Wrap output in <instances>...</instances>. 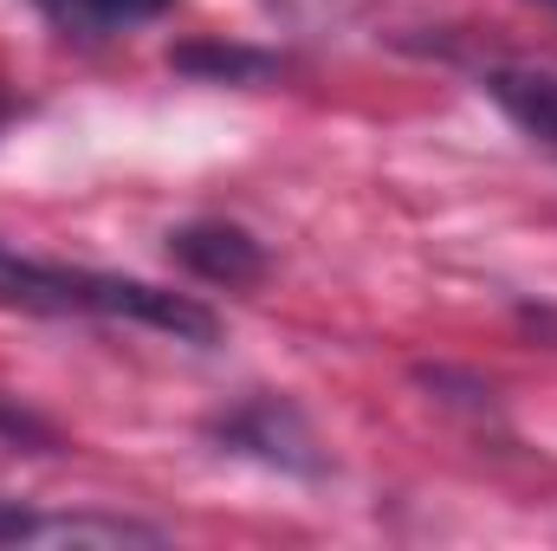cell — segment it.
I'll return each instance as SVG.
<instances>
[{
  "instance_id": "obj_3",
  "label": "cell",
  "mask_w": 557,
  "mask_h": 551,
  "mask_svg": "<svg viewBox=\"0 0 557 551\" xmlns=\"http://www.w3.org/2000/svg\"><path fill=\"white\" fill-rule=\"evenodd\" d=\"M0 546H162V532L104 513H39L0 493Z\"/></svg>"
},
{
  "instance_id": "obj_6",
  "label": "cell",
  "mask_w": 557,
  "mask_h": 551,
  "mask_svg": "<svg viewBox=\"0 0 557 551\" xmlns=\"http://www.w3.org/2000/svg\"><path fill=\"white\" fill-rule=\"evenodd\" d=\"M486 98H493L532 143L557 149V72H519V65L486 72Z\"/></svg>"
},
{
  "instance_id": "obj_2",
  "label": "cell",
  "mask_w": 557,
  "mask_h": 551,
  "mask_svg": "<svg viewBox=\"0 0 557 551\" xmlns=\"http://www.w3.org/2000/svg\"><path fill=\"white\" fill-rule=\"evenodd\" d=\"M208 441H221V454H247V461L278 467V474H324V454H318L305 415L278 396H253L234 415L208 421Z\"/></svg>"
},
{
  "instance_id": "obj_10",
  "label": "cell",
  "mask_w": 557,
  "mask_h": 551,
  "mask_svg": "<svg viewBox=\"0 0 557 551\" xmlns=\"http://www.w3.org/2000/svg\"><path fill=\"white\" fill-rule=\"evenodd\" d=\"M13 118H20V105H13V98H7V91H0V131H7V124H13Z\"/></svg>"
},
{
  "instance_id": "obj_11",
  "label": "cell",
  "mask_w": 557,
  "mask_h": 551,
  "mask_svg": "<svg viewBox=\"0 0 557 551\" xmlns=\"http://www.w3.org/2000/svg\"><path fill=\"white\" fill-rule=\"evenodd\" d=\"M545 7H557V0H545Z\"/></svg>"
},
{
  "instance_id": "obj_9",
  "label": "cell",
  "mask_w": 557,
  "mask_h": 551,
  "mask_svg": "<svg viewBox=\"0 0 557 551\" xmlns=\"http://www.w3.org/2000/svg\"><path fill=\"white\" fill-rule=\"evenodd\" d=\"M260 7L285 26H298V33H318V26H337L357 0H260Z\"/></svg>"
},
{
  "instance_id": "obj_5",
  "label": "cell",
  "mask_w": 557,
  "mask_h": 551,
  "mask_svg": "<svg viewBox=\"0 0 557 551\" xmlns=\"http://www.w3.org/2000/svg\"><path fill=\"white\" fill-rule=\"evenodd\" d=\"M65 39H124V33H137L149 20H162L175 0H33Z\"/></svg>"
},
{
  "instance_id": "obj_1",
  "label": "cell",
  "mask_w": 557,
  "mask_h": 551,
  "mask_svg": "<svg viewBox=\"0 0 557 551\" xmlns=\"http://www.w3.org/2000/svg\"><path fill=\"white\" fill-rule=\"evenodd\" d=\"M0 305L33 311V318L143 325V331H162L175 344H214L221 338V318L188 292H169V285H149V279H131V273H98V267L13 254V247H0Z\"/></svg>"
},
{
  "instance_id": "obj_7",
  "label": "cell",
  "mask_w": 557,
  "mask_h": 551,
  "mask_svg": "<svg viewBox=\"0 0 557 551\" xmlns=\"http://www.w3.org/2000/svg\"><path fill=\"white\" fill-rule=\"evenodd\" d=\"M175 72L214 78V85H267V78H278V52H260V46H182Z\"/></svg>"
},
{
  "instance_id": "obj_8",
  "label": "cell",
  "mask_w": 557,
  "mask_h": 551,
  "mask_svg": "<svg viewBox=\"0 0 557 551\" xmlns=\"http://www.w3.org/2000/svg\"><path fill=\"white\" fill-rule=\"evenodd\" d=\"M0 448H13V454H65V434L39 409H26L20 396L0 390Z\"/></svg>"
},
{
  "instance_id": "obj_4",
  "label": "cell",
  "mask_w": 557,
  "mask_h": 551,
  "mask_svg": "<svg viewBox=\"0 0 557 551\" xmlns=\"http://www.w3.org/2000/svg\"><path fill=\"white\" fill-rule=\"evenodd\" d=\"M169 260L182 273L208 279V285H227V292L267 279V247L247 228H234V221H188V228H175L169 234Z\"/></svg>"
}]
</instances>
